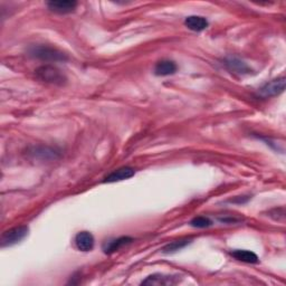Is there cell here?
<instances>
[{
	"label": "cell",
	"instance_id": "obj_11",
	"mask_svg": "<svg viewBox=\"0 0 286 286\" xmlns=\"http://www.w3.org/2000/svg\"><path fill=\"white\" fill-rule=\"evenodd\" d=\"M184 25L193 32H203L208 27V21L202 16H189L185 18Z\"/></svg>",
	"mask_w": 286,
	"mask_h": 286
},
{
	"label": "cell",
	"instance_id": "obj_13",
	"mask_svg": "<svg viewBox=\"0 0 286 286\" xmlns=\"http://www.w3.org/2000/svg\"><path fill=\"white\" fill-rule=\"evenodd\" d=\"M226 66H227L230 71L236 72V73H239V74H246V73H249V67L246 65L244 62L240 61L238 58H228L226 59Z\"/></svg>",
	"mask_w": 286,
	"mask_h": 286
},
{
	"label": "cell",
	"instance_id": "obj_9",
	"mask_svg": "<svg viewBox=\"0 0 286 286\" xmlns=\"http://www.w3.org/2000/svg\"><path fill=\"white\" fill-rule=\"evenodd\" d=\"M177 64L169 59H162L154 66V74L158 76H168L177 72Z\"/></svg>",
	"mask_w": 286,
	"mask_h": 286
},
{
	"label": "cell",
	"instance_id": "obj_6",
	"mask_svg": "<svg viewBox=\"0 0 286 286\" xmlns=\"http://www.w3.org/2000/svg\"><path fill=\"white\" fill-rule=\"evenodd\" d=\"M47 7L53 13L65 15L73 13L77 7V3L71 2V0H58V2L47 3Z\"/></svg>",
	"mask_w": 286,
	"mask_h": 286
},
{
	"label": "cell",
	"instance_id": "obj_10",
	"mask_svg": "<svg viewBox=\"0 0 286 286\" xmlns=\"http://www.w3.org/2000/svg\"><path fill=\"white\" fill-rule=\"evenodd\" d=\"M132 242L133 238L128 237V236H123V237H119L117 239L110 240V242H108L103 246V250L105 254H113L115 252H118L119 249L124 247L125 245H128Z\"/></svg>",
	"mask_w": 286,
	"mask_h": 286
},
{
	"label": "cell",
	"instance_id": "obj_8",
	"mask_svg": "<svg viewBox=\"0 0 286 286\" xmlns=\"http://www.w3.org/2000/svg\"><path fill=\"white\" fill-rule=\"evenodd\" d=\"M135 174L134 169L130 167H122L119 168L117 170H114L113 172L110 173L107 178H105V182H117V181H122V180H127L132 178Z\"/></svg>",
	"mask_w": 286,
	"mask_h": 286
},
{
	"label": "cell",
	"instance_id": "obj_5",
	"mask_svg": "<svg viewBox=\"0 0 286 286\" xmlns=\"http://www.w3.org/2000/svg\"><path fill=\"white\" fill-rule=\"evenodd\" d=\"M180 280L177 275H163V274H153L145 278L142 285H174Z\"/></svg>",
	"mask_w": 286,
	"mask_h": 286
},
{
	"label": "cell",
	"instance_id": "obj_14",
	"mask_svg": "<svg viewBox=\"0 0 286 286\" xmlns=\"http://www.w3.org/2000/svg\"><path fill=\"white\" fill-rule=\"evenodd\" d=\"M192 243V238H180L178 240H173V242L169 243L167 246L163 247V253L165 254H170V253H174L178 252V250L184 248L185 246L189 245Z\"/></svg>",
	"mask_w": 286,
	"mask_h": 286
},
{
	"label": "cell",
	"instance_id": "obj_2",
	"mask_svg": "<svg viewBox=\"0 0 286 286\" xmlns=\"http://www.w3.org/2000/svg\"><path fill=\"white\" fill-rule=\"evenodd\" d=\"M35 75L36 77L44 83L58 85V86H63L66 84L67 78L61 69H58L56 66L53 65H43L39 66L36 71H35Z\"/></svg>",
	"mask_w": 286,
	"mask_h": 286
},
{
	"label": "cell",
	"instance_id": "obj_4",
	"mask_svg": "<svg viewBox=\"0 0 286 286\" xmlns=\"http://www.w3.org/2000/svg\"><path fill=\"white\" fill-rule=\"evenodd\" d=\"M284 89H285V77L282 76L266 83L264 86L259 89L258 94L262 98H272L283 93Z\"/></svg>",
	"mask_w": 286,
	"mask_h": 286
},
{
	"label": "cell",
	"instance_id": "obj_3",
	"mask_svg": "<svg viewBox=\"0 0 286 286\" xmlns=\"http://www.w3.org/2000/svg\"><path fill=\"white\" fill-rule=\"evenodd\" d=\"M29 229L27 226H17L4 232L2 235V239H0V244L2 247H8V246H13L26 237L28 235Z\"/></svg>",
	"mask_w": 286,
	"mask_h": 286
},
{
	"label": "cell",
	"instance_id": "obj_7",
	"mask_svg": "<svg viewBox=\"0 0 286 286\" xmlns=\"http://www.w3.org/2000/svg\"><path fill=\"white\" fill-rule=\"evenodd\" d=\"M75 245L81 252H89L94 247V237L88 232H79L75 237Z\"/></svg>",
	"mask_w": 286,
	"mask_h": 286
},
{
	"label": "cell",
	"instance_id": "obj_12",
	"mask_svg": "<svg viewBox=\"0 0 286 286\" xmlns=\"http://www.w3.org/2000/svg\"><path fill=\"white\" fill-rule=\"evenodd\" d=\"M230 255H232L233 257L237 260H240V262L248 263V264L258 263V256L256 255L254 252H250V250L236 249V250H233V252L230 253Z\"/></svg>",
	"mask_w": 286,
	"mask_h": 286
},
{
	"label": "cell",
	"instance_id": "obj_15",
	"mask_svg": "<svg viewBox=\"0 0 286 286\" xmlns=\"http://www.w3.org/2000/svg\"><path fill=\"white\" fill-rule=\"evenodd\" d=\"M190 225L195 228H207L213 225V222L208 217L199 216V217H195L192 222H190Z\"/></svg>",
	"mask_w": 286,
	"mask_h": 286
},
{
	"label": "cell",
	"instance_id": "obj_1",
	"mask_svg": "<svg viewBox=\"0 0 286 286\" xmlns=\"http://www.w3.org/2000/svg\"><path fill=\"white\" fill-rule=\"evenodd\" d=\"M28 53L32 57L42 59V61L46 62H65L67 61L68 58L67 55L62 51L52 46H46V45L33 46L29 48Z\"/></svg>",
	"mask_w": 286,
	"mask_h": 286
}]
</instances>
